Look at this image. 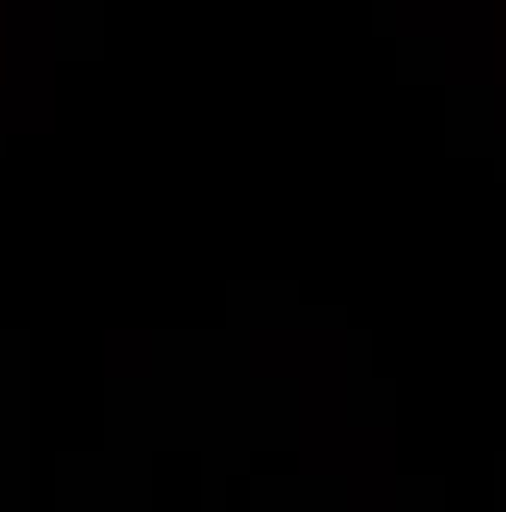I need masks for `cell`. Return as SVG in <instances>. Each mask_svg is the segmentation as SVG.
Returning a JSON list of instances; mask_svg holds the SVG:
<instances>
[]
</instances>
